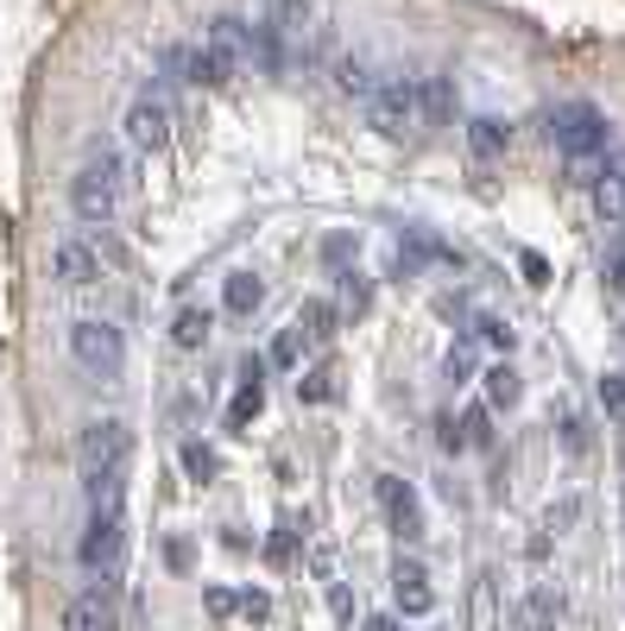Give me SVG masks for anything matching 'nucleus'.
Instances as JSON below:
<instances>
[{
    "label": "nucleus",
    "instance_id": "obj_24",
    "mask_svg": "<svg viewBox=\"0 0 625 631\" xmlns=\"http://www.w3.org/2000/svg\"><path fill=\"white\" fill-rule=\"evenodd\" d=\"M474 335H480V341H487V348H499V354H512V323H506V316H480V323H474Z\"/></svg>",
    "mask_w": 625,
    "mask_h": 631
},
{
    "label": "nucleus",
    "instance_id": "obj_27",
    "mask_svg": "<svg viewBox=\"0 0 625 631\" xmlns=\"http://www.w3.org/2000/svg\"><path fill=\"white\" fill-rule=\"evenodd\" d=\"M601 404H606L613 423H625V372H606L601 379Z\"/></svg>",
    "mask_w": 625,
    "mask_h": 631
},
{
    "label": "nucleus",
    "instance_id": "obj_29",
    "mask_svg": "<svg viewBox=\"0 0 625 631\" xmlns=\"http://www.w3.org/2000/svg\"><path fill=\"white\" fill-rule=\"evenodd\" d=\"M474 372V341H455L448 348V379H468Z\"/></svg>",
    "mask_w": 625,
    "mask_h": 631
},
{
    "label": "nucleus",
    "instance_id": "obj_23",
    "mask_svg": "<svg viewBox=\"0 0 625 631\" xmlns=\"http://www.w3.org/2000/svg\"><path fill=\"white\" fill-rule=\"evenodd\" d=\"M518 372H512V360H499V367H487V404H518Z\"/></svg>",
    "mask_w": 625,
    "mask_h": 631
},
{
    "label": "nucleus",
    "instance_id": "obj_26",
    "mask_svg": "<svg viewBox=\"0 0 625 631\" xmlns=\"http://www.w3.org/2000/svg\"><path fill=\"white\" fill-rule=\"evenodd\" d=\"M304 360V335L297 328H278V341H272V367H297Z\"/></svg>",
    "mask_w": 625,
    "mask_h": 631
},
{
    "label": "nucleus",
    "instance_id": "obj_18",
    "mask_svg": "<svg viewBox=\"0 0 625 631\" xmlns=\"http://www.w3.org/2000/svg\"><path fill=\"white\" fill-rule=\"evenodd\" d=\"M209 328H215V316L190 304V309H178V323H171V341H178V348L190 354V348H202V341H209Z\"/></svg>",
    "mask_w": 625,
    "mask_h": 631
},
{
    "label": "nucleus",
    "instance_id": "obj_4",
    "mask_svg": "<svg viewBox=\"0 0 625 631\" xmlns=\"http://www.w3.org/2000/svg\"><path fill=\"white\" fill-rule=\"evenodd\" d=\"M367 120L385 139H404L411 127H424V102H417V76H385L367 102Z\"/></svg>",
    "mask_w": 625,
    "mask_h": 631
},
{
    "label": "nucleus",
    "instance_id": "obj_5",
    "mask_svg": "<svg viewBox=\"0 0 625 631\" xmlns=\"http://www.w3.org/2000/svg\"><path fill=\"white\" fill-rule=\"evenodd\" d=\"M127 549V505H89V530H83V568L95 575H114Z\"/></svg>",
    "mask_w": 625,
    "mask_h": 631
},
{
    "label": "nucleus",
    "instance_id": "obj_19",
    "mask_svg": "<svg viewBox=\"0 0 625 631\" xmlns=\"http://www.w3.org/2000/svg\"><path fill=\"white\" fill-rule=\"evenodd\" d=\"M506 139H512V127H506V120H492V114H480V120L468 127V146L480 158H499V153H506Z\"/></svg>",
    "mask_w": 625,
    "mask_h": 631
},
{
    "label": "nucleus",
    "instance_id": "obj_16",
    "mask_svg": "<svg viewBox=\"0 0 625 631\" xmlns=\"http://www.w3.org/2000/svg\"><path fill=\"white\" fill-rule=\"evenodd\" d=\"M594 209H601V221L625 228V171H601V183H594Z\"/></svg>",
    "mask_w": 625,
    "mask_h": 631
},
{
    "label": "nucleus",
    "instance_id": "obj_3",
    "mask_svg": "<svg viewBox=\"0 0 625 631\" xmlns=\"http://www.w3.org/2000/svg\"><path fill=\"white\" fill-rule=\"evenodd\" d=\"M70 360L89 372V379H120V367H127V341H120V328L114 323L83 316V323H70Z\"/></svg>",
    "mask_w": 625,
    "mask_h": 631
},
{
    "label": "nucleus",
    "instance_id": "obj_12",
    "mask_svg": "<svg viewBox=\"0 0 625 631\" xmlns=\"http://www.w3.org/2000/svg\"><path fill=\"white\" fill-rule=\"evenodd\" d=\"M392 593H399V612H411V619H424V612L436 607L424 562H399V568H392Z\"/></svg>",
    "mask_w": 625,
    "mask_h": 631
},
{
    "label": "nucleus",
    "instance_id": "obj_11",
    "mask_svg": "<svg viewBox=\"0 0 625 631\" xmlns=\"http://www.w3.org/2000/svg\"><path fill=\"white\" fill-rule=\"evenodd\" d=\"M64 631H114V588H108V581L70 600V612H64Z\"/></svg>",
    "mask_w": 625,
    "mask_h": 631
},
{
    "label": "nucleus",
    "instance_id": "obj_7",
    "mask_svg": "<svg viewBox=\"0 0 625 631\" xmlns=\"http://www.w3.org/2000/svg\"><path fill=\"white\" fill-rule=\"evenodd\" d=\"M550 139H557L569 158H601V146H606V114L594 108V102H569V108L557 114Z\"/></svg>",
    "mask_w": 625,
    "mask_h": 631
},
{
    "label": "nucleus",
    "instance_id": "obj_2",
    "mask_svg": "<svg viewBox=\"0 0 625 631\" xmlns=\"http://www.w3.org/2000/svg\"><path fill=\"white\" fill-rule=\"evenodd\" d=\"M120 183H127V171H120V153H114V146H95L89 165H83V171H76V183H70L76 215L89 221V228H108L114 209H120Z\"/></svg>",
    "mask_w": 625,
    "mask_h": 631
},
{
    "label": "nucleus",
    "instance_id": "obj_35",
    "mask_svg": "<svg viewBox=\"0 0 625 631\" xmlns=\"http://www.w3.org/2000/svg\"><path fill=\"white\" fill-rule=\"evenodd\" d=\"M209 612H215V619H227V612H234V593H227V588H209Z\"/></svg>",
    "mask_w": 625,
    "mask_h": 631
},
{
    "label": "nucleus",
    "instance_id": "obj_25",
    "mask_svg": "<svg viewBox=\"0 0 625 631\" xmlns=\"http://www.w3.org/2000/svg\"><path fill=\"white\" fill-rule=\"evenodd\" d=\"M367 304H373V291H367V278H360V272H341V309H348V316H360Z\"/></svg>",
    "mask_w": 625,
    "mask_h": 631
},
{
    "label": "nucleus",
    "instance_id": "obj_28",
    "mask_svg": "<svg viewBox=\"0 0 625 631\" xmlns=\"http://www.w3.org/2000/svg\"><path fill=\"white\" fill-rule=\"evenodd\" d=\"M455 430H462V442H468V449H480V442H487V411H468V417H462V423H455Z\"/></svg>",
    "mask_w": 625,
    "mask_h": 631
},
{
    "label": "nucleus",
    "instance_id": "obj_31",
    "mask_svg": "<svg viewBox=\"0 0 625 631\" xmlns=\"http://www.w3.org/2000/svg\"><path fill=\"white\" fill-rule=\"evenodd\" d=\"M234 612H246V619H266L272 612V600L259 588H246V593H234Z\"/></svg>",
    "mask_w": 625,
    "mask_h": 631
},
{
    "label": "nucleus",
    "instance_id": "obj_32",
    "mask_svg": "<svg viewBox=\"0 0 625 631\" xmlns=\"http://www.w3.org/2000/svg\"><path fill=\"white\" fill-rule=\"evenodd\" d=\"M575 518H581V505H575V499H562V505H550V512H543V530H569Z\"/></svg>",
    "mask_w": 625,
    "mask_h": 631
},
{
    "label": "nucleus",
    "instance_id": "obj_21",
    "mask_svg": "<svg viewBox=\"0 0 625 631\" xmlns=\"http://www.w3.org/2000/svg\"><path fill=\"white\" fill-rule=\"evenodd\" d=\"M341 386H336V367H310V372H297V398L304 404H329Z\"/></svg>",
    "mask_w": 625,
    "mask_h": 631
},
{
    "label": "nucleus",
    "instance_id": "obj_13",
    "mask_svg": "<svg viewBox=\"0 0 625 631\" xmlns=\"http://www.w3.org/2000/svg\"><path fill=\"white\" fill-rule=\"evenodd\" d=\"M336 88L348 95V102H373L380 76H373V64H367L360 51H341V57H336Z\"/></svg>",
    "mask_w": 625,
    "mask_h": 631
},
{
    "label": "nucleus",
    "instance_id": "obj_34",
    "mask_svg": "<svg viewBox=\"0 0 625 631\" xmlns=\"http://www.w3.org/2000/svg\"><path fill=\"white\" fill-rule=\"evenodd\" d=\"M518 265H525V278H531V284H550V265H543V253H525Z\"/></svg>",
    "mask_w": 625,
    "mask_h": 631
},
{
    "label": "nucleus",
    "instance_id": "obj_10",
    "mask_svg": "<svg viewBox=\"0 0 625 631\" xmlns=\"http://www.w3.org/2000/svg\"><path fill=\"white\" fill-rule=\"evenodd\" d=\"M209 51H215L227 70H246L253 64V25L234 20V13H222V20L209 25Z\"/></svg>",
    "mask_w": 625,
    "mask_h": 631
},
{
    "label": "nucleus",
    "instance_id": "obj_37",
    "mask_svg": "<svg viewBox=\"0 0 625 631\" xmlns=\"http://www.w3.org/2000/svg\"><path fill=\"white\" fill-rule=\"evenodd\" d=\"M367 631H399V625H392V619H373V625H367Z\"/></svg>",
    "mask_w": 625,
    "mask_h": 631
},
{
    "label": "nucleus",
    "instance_id": "obj_33",
    "mask_svg": "<svg viewBox=\"0 0 625 631\" xmlns=\"http://www.w3.org/2000/svg\"><path fill=\"white\" fill-rule=\"evenodd\" d=\"M569 177L575 183H601V158H569Z\"/></svg>",
    "mask_w": 625,
    "mask_h": 631
},
{
    "label": "nucleus",
    "instance_id": "obj_15",
    "mask_svg": "<svg viewBox=\"0 0 625 631\" xmlns=\"http://www.w3.org/2000/svg\"><path fill=\"white\" fill-rule=\"evenodd\" d=\"M336 323H341V309L336 304H322V297H310V304L297 309V335H304V341H329V335H336Z\"/></svg>",
    "mask_w": 625,
    "mask_h": 631
},
{
    "label": "nucleus",
    "instance_id": "obj_6",
    "mask_svg": "<svg viewBox=\"0 0 625 631\" xmlns=\"http://www.w3.org/2000/svg\"><path fill=\"white\" fill-rule=\"evenodd\" d=\"M120 133H127V146H134V153H165V146H171V102H165V88L134 95V108H127Z\"/></svg>",
    "mask_w": 625,
    "mask_h": 631
},
{
    "label": "nucleus",
    "instance_id": "obj_14",
    "mask_svg": "<svg viewBox=\"0 0 625 631\" xmlns=\"http://www.w3.org/2000/svg\"><path fill=\"white\" fill-rule=\"evenodd\" d=\"M417 102H424V127H443L448 108H455V83H448L443 70H436V76H417Z\"/></svg>",
    "mask_w": 625,
    "mask_h": 631
},
{
    "label": "nucleus",
    "instance_id": "obj_1",
    "mask_svg": "<svg viewBox=\"0 0 625 631\" xmlns=\"http://www.w3.org/2000/svg\"><path fill=\"white\" fill-rule=\"evenodd\" d=\"M83 480H89V505H120L127 499V467H134V430L120 417H102L83 430Z\"/></svg>",
    "mask_w": 625,
    "mask_h": 631
},
{
    "label": "nucleus",
    "instance_id": "obj_17",
    "mask_svg": "<svg viewBox=\"0 0 625 631\" xmlns=\"http://www.w3.org/2000/svg\"><path fill=\"white\" fill-rule=\"evenodd\" d=\"M259 297H266V284L253 278V272H234V278L222 284V304L234 309V316H253V309H259Z\"/></svg>",
    "mask_w": 625,
    "mask_h": 631
},
{
    "label": "nucleus",
    "instance_id": "obj_20",
    "mask_svg": "<svg viewBox=\"0 0 625 631\" xmlns=\"http://www.w3.org/2000/svg\"><path fill=\"white\" fill-rule=\"evenodd\" d=\"M259 25H272V32H304V25H310V0H266V20Z\"/></svg>",
    "mask_w": 625,
    "mask_h": 631
},
{
    "label": "nucleus",
    "instance_id": "obj_9",
    "mask_svg": "<svg viewBox=\"0 0 625 631\" xmlns=\"http://www.w3.org/2000/svg\"><path fill=\"white\" fill-rule=\"evenodd\" d=\"M380 505H385V518H392V530H399L404 544L424 537V512H417V493H411L404 480H392V474L380 480Z\"/></svg>",
    "mask_w": 625,
    "mask_h": 631
},
{
    "label": "nucleus",
    "instance_id": "obj_38",
    "mask_svg": "<svg viewBox=\"0 0 625 631\" xmlns=\"http://www.w3.org/2000/svg\"><path fill=\"white\" fill-rule=\"evenodd\" d=\"M613 278H619V284H625V260H619V265H613Z\"/></svg>",
    "mask_w": 625,
    "mask_h": 631
},
{
    "label": "nucleus",
    "instance_id": "obj_22",
    "mask_svg": "<svg viewBox=\"0 0 625 631\" xmlns=\"http://www.w3.org/2000/svg\"><path fill=\"white\" fill-rule=\"evenodd\" d=\"M259 411H266V386H241V392H234V404H227V430H246Z\"/></svg>",
    "mask_w": 625,
    "mask_h": 631
},
{
    "label": "nucleus",
    "instance_id": "obj_36",
    "mask_svg": "<svg viewBox=\"0 0 625 631\" xmlns=\"http://www.w3.org/2000/svg\"><path fill=\"white\" fill-rule=\"evenodd\" d=\"M474 607H480V631H492V581H480V600H474Z\"/></svg>",
    "mask_w": 625,
    "mask_h": 631
},
{
    "label": "nucleus",
    "instance_id": "obj_30",
    "mask_svg": "<svg viewBox=\"0 0 625 631\" xmlns=\"http://www.w3.org/2000/svg\"><path fill=\"white\" fill-rule=\"evenodd\" d=\"M183 467H190L197 480H209V474H215V455H209L202 442H190V449H183Z\"/></svg>",
    "mask_w": 625,
    "mask_h": 631
},
{
    "label": "nucleus",
    "instance_id": "obj_8",
    "mask_svg": "<svg viewBox=\"0 0 625 631\" xmlns=\"http://www.w3.org/2000/svg\"><path fill=\"white\" fill-rule=\"evenodd\" d=\"M51 278L70 284V291H89V284H102V253L89 246V234H70L51 246Z\"/></svg>",
    "mask_w": 625,
    "mask_h": 631
}]
</instances>
